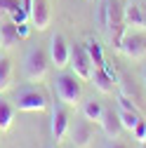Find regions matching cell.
I'll list each match as a JSON object with an SVG mask.
<instances>
[{"label":"cell","instance_id":"1","mask_svg":"<svg viewBox=\"0 0 146 148\" xmlns=\"http://www.w3.org/2000/svg\"><path fill=\"white\" fill-rule=\"evenodd\" d=\"M101 24H104V31H106V38H108V45L113 49L120 47V40L127 31L125 26V19H123V5L118 0H106L104 7H101Z\"/></svg>","mask_w":146,"mask_h":148},{"label":"cell","instance_id":"2","mask_svg":"<svg viewBox=\"0 0 146 148\" xmlns=\"http://www.w3.org/2000/svg\"><path fill=\"white\" fill-rule=\"evenodd\" d=\"M50 73V54L40 47H31L21 64V75L28 82H43Z\"/></svg>","mask_w":146,"mask_h":148},{"label":"cell","instance_id":"3","mask_svg":"<svg viewBox=\"0 0 146 148\" xmlns=\"http://www.w3.org/2000/svg\"><path fill=\"white\" fill-rule=\"evenodd\" d=\"M80 78L76 75V73H59L57 78H54V92H57V97H59V101L61 103H66V106H76L78 101H80V97H83V87H80V82H78Z\"/></svg>","mask_w":146,"mask_h":148},{"label":"cell","instance_id":"4","mask_svg":"<svg viewBox=\"0 0 146 148\" xmlns=\"http://www.w3.org/2000/svg\"><path fill=\"white\" fill-rule=\"evenodd\" d=\"M14 108L28 110V113H40V110L47 108V97L38 87H24V89L17 92V97H14Z\"/></svg>","mask_w":146,"mask_h":148},{"label":"cell","instance_id":"5","mask_svg":"<svg viewBox=\"0 0 146 148\" xmlns=\"http://www.w3.org/2000/svg\"><path fill=\"white\" fill-rule=\"evenodd\" d=\"M71 68L73 73L80 78V80H90L92 78V71H94V64L90 59V54L85 49V45H73L71 47Z\"/></svg>","mask_w":146,"mask_h":148},{"label":"cell","instance_id":"6","mask_svg":"<svg viewBox=\"0 0 146 148\" xmlns=\"http://www.w3.org/2000/svg\"><path fill=\"white\" fill-rule=\"evenodd\" d=\"M127 59H144L146 57V35L144 33H137V31H132V33H127L125 31V35H123V40H120V47H118Z\"/></svg>","mask_w":146,"mask_h":148},{"label":"cell","instance_id":"7","mask_svg":"<svg viewBox=\"0 0 146 148\" xmlns=\"http://www.w3.org/2000/svg\"><path fill=\"white\" fill-rule=\"evenodd\" d=\"M47 52H50V64L54 68H66L68 66V61H71V47H68L64 35L54 33L50 38V49Z\"/></svg>","mask_w":146,"mask_h":148},{"label":"cell","instance_id":"8","mask_svg":"<svg viewBox=\"0 0 146 148\" xmlns=\"http://www.w3.org/2000/svg\"><path fill=\"white\" fill-rule=\"evenodd\" d=\"M28 19H31L33 28H38V31H47V26H50V21H52L50 0H31Z\"/></svg>","mask_w":146,"mask_h":148},{"label":"cell","instance_id":"9","mask_svg":"<svg viewBox=\"0 0 146 148\" xmlns=\"http://www.w3.org/2000/svg\"><path fill=\"white\" fill-rule=\"evenodd\" d=\"M123 19H125V26L134 31H146V7L134 3V0H127L123 5Z\"/></svg>","mask_w":146,"mask_h":148},{"label":"cell","instance_id":"10","mask_svg":"<svg viewBox=\"0 0 146 148\" xmlns=\"http://www.w3.org/2000/svg\"><path fill=\"white\" fill-rule=\"evenodd\" d=\"M68 127H71V122H68V113L64 108H54L52 110V125H50V132H52V139L54 141H64V136L68 134Z\"/></svg>","mask_w":146,"mask_h":148},{"label":"cell","instance_id":"11","mask_svg":"<svg viewBox=\"0 0 146 148\" xmlns=\"http://www.w3.org/2000/svg\"><path fill=\"white\" fill-rule=\"evenodd\" d=\"M71 129V141L76 143L78 148H87L92 143V127H90V120L83 118V120H76V125L68 127Z\"/></svg>","mask_w":146,"mask_h":148},{"label":"cell","instance_id":"12","mask_svg":"<svg viewBox=\"0 0 146 148\" xmlns=\"http://www.w3.org/2000/svg\"><path fill=\"white\" fill-rule=\"evenodd\" d=\"M99 125H101L104 134H106L108 139H118L120 132H123V122H120L118 113H113V110H106V108H104V115H101Z\"/></svg>","mask_w":146,"mask_h":148},{"label":"cell","instance_id":"13","mask_svg":"<svg viewBox=\"0 0 146 148\" xmlns=\"http://www.w3.org/2000/svg\"><path fill=\"white\" fill-rule=\"evenodd\" d=\"M90 80H92V85H94L99 92H104V94H111V92L116 89V82H118V80H113L111 75H106L99 66L92 71V78H90Z\"/></svg>","mask_w":146,"mask_h":148},{"label":"cell","instance_id":"14","mask_svg":"<svg viewBox=\"0 0 146 148\" xmlns=\"http://www.w3.org/2000/svg\"><path fill=\"white\" fill-rule=\"evenodd\" d=\"M0 42H3V47H14L19 42V33H17V26L12 21L0 24Z\"/></svg>","mask_w":146,"mask_h":148},{"label":"cell","instance_id":"15","mask_svg":"<svg viewBox=\"0 0 146 148\" xmlns=\"http://www.w3.org/2000/svg\"><path fill=\"white\" fill-rule=\"evenodd\" d=\"M12 120H14V103L0 97V132H7L12 127Z\"/></svg>","mask_w":146,"mask_h":148},{"label":"cell","instance_id":"16","mask_svg":"<svg viewBox=\"0 0 146 148\" xmlns=\"http://www.w3.org/2000/svg\"><path fill=\"white\" fill-rule=\"evenodd\" d=\"M12 78H14V66L7 57H0V92H5L10 85H12Z\"/></svg>","mask_w":146,"mask_h":148},{"label":"cell","instance_id":"17","mask_svg":"<svg viewBox=\"0 0 146 148\" xmlns=\"http://www.w3.org/2000/svg\"><path fill=\"white\" fill-rule=\"evenodd\" d=\"M101 115H104V106H101L99 101L90 99V101H85V103H83V118H87L90 122H99V120H101Z\"/></svg>","mask_w":146,"mask_h":148},{"label":"cell","instance_id":"18","mask_svg":"<svg viewBox=\"0 0 146 148\" xmlns=\"http://www.w3.org/2000/svg\"><path fill=\"white\" fill-rule=\"evenodd\" d=\"M118 118H120V122H123V129H132L139 125V120H141V115L137 113V110H118Z\"/></svg>","mask_w":146,"mask_h":148},{"label":"cell","instance_id":"19","mask_svg":"<svg viewBox=\"0 0 146 148\" xmlns=\"http://www.w3.org/2000/svg\"><path fill=\"white\" fill-rule=\"evenodd\" d=\"M85 49H87V54H90V59H92L94 68H97V66H101V61H104V52H101V45H99L97 40H92V38H90V40L85 42Z\"/></svg>","mask_w":146,"mask_h":148},{"label":"cell","instance_id":"20","mask_svg":"<svg viewBox=\"0 0 146 148\" xmlns=\"http://www.w3.org/2000/svg\"><path fill=\"white\" fill-rule=\"evenodd\" d=\"M24 7L21 0H0V16H10L14 10Z\"/></svg>","mask_w":146,"mask_h":148},{"label":"cell","instance_id":"21","mask_svg":"<svg viewBox=\"0 0 146 148\" xmlns=\"http://www.w3.org/2000/svg\"><path fill=\"white\" fill-rule=\"evenodd\" d=\"M132 136L141 143V141H146V120H139V125L132 129Z\"/></svg>","mask_w":146,"mask_h":148},{"label":"cell","instance_id":"22","mask_svg":"<svg viewBox=\"0 0 146 148\" xmlns=\"http://www.w3.org/2000/svg\"><path fill=\"white\" fill-rule=\"evenodd\" d=\"M118 106H120V110H137V106L130 103V99L125 94H118Z\"/></svg>","mask_w":146,"mask_h":148},{"label":"cell","instance_id":"23","mask_svg":"<svg viewBox=\"0 0 146 148\" xmlns=\"http://www.w3.org/2000/svg\"><path fill=\"white\" fill-rule=\"evenodd\" d=\"M17 33H19V38H26V35H28V21L17 26Z\"/></svg>","mask_w":146,"mask_h":148},{"label":"cell","instance_id":"24","mask_svg":"<svg viewBox=\"0 0 146 148\" xmlns=\"http://www.w3.org/2000/svg\"><path fill=\"white\" fill-rule=\"evenodd\" d=\"M104 148H127V146H125L123 141H118V139H111V141H108Z\"/></svg>","mask_w":146,"mask_h":148},{"label":"cell","instance_id":"25","mask_svg":"<svg viewBox=\"0 0 146 148\" xmlns=\"http://www.w3.org/2000/svg\"><path fill=\"white\" fill-rule=\"evenodd\" d=\"M141 82H144V87H146V61H144V66H141Z\"/></svg>","mask_w":146,"mask_h":148},{"label":"cell","instance_id":"26","mask_svg":"<svg viewBox=\"0 0 146 148\" xmlns=\"http://www.w3.org/2000/svg\"><path fill=\"white\" fill-rule=\"evenodd\" d=\"M139 148H146V141H141V143H139Z\"/></svg>","mask_w":146,"mask_h":148},{"label":"cell","instance_id":"27","mask_svg":"<svg viewBox=\"0 0 146 148\" xmlns=\"http://www.w3.org/2000/svg\"><path fill=\"white\" fill-rule=\"evenodd\" d=\"M0 47H3V42H0Z\"/></svg>","mask_w":146,"mask_h":148}]
</instances>
